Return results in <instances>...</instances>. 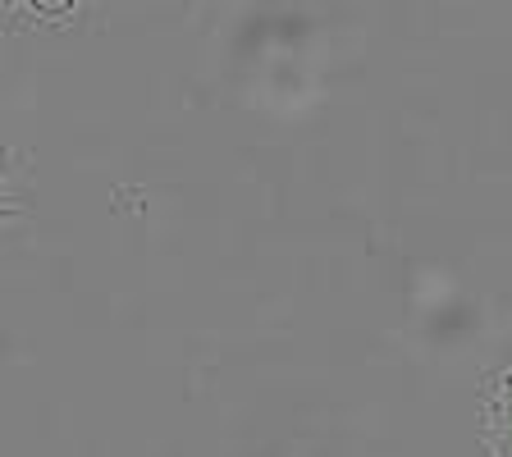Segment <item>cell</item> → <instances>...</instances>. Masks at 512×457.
Instances as JSON below:
<instances>
[{
  "label": "cell",
  "instance_id": "3",
  "mask_svg": "<svg viewBox=\"0 0 512 457\" xmlns=\"http://www.w3.org/2000/svg\"><path fill=\"white\" fill-rule=\"evenodd\" d=\"M0 165H10V151H5V147H0Z\"/></svg>",
  "mask_w": 512,
  "mask_h": 457
},
{
  "label": "cell",
  "instance_id": "2",
  "mask_svg": "<svg viewBox=\"0 0 512 457\" xmlns=\"http://www.w3.org/2000/svg\"><path fill=\"white\" fill-rule=\"evenodd\" d=\"M5 170H10V165H0V179H5ZM19 215H23V206H14V197H5V192H0V224L19 220Z\"/></svg>",
  "mask_w": 512,
  "mask_h": 457
},
{
  "label": "cell",
  "instance_id": "1",
  "mask_svg": "<svg viewBox=\"0 0 512 457\" xmlns=\"http://www.w3.org/2000/svg\"><path fill=\"white\" fill-rule=\"evenodd\" d=\"M480 444L490 457H512V371H499L480 394Z\"/></svg>",
  "mask_w": 512,
  "mask_h": 457
}]
</instances>
